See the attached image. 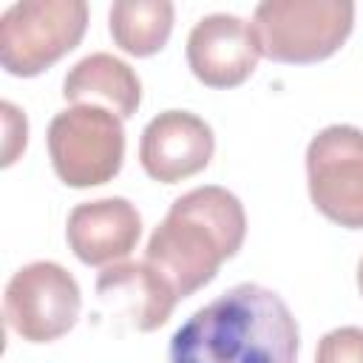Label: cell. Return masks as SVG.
Returning a JSON list of instances; mask_svg holds the SVG:
<instances>
[{
    "label": "cell",
    "instance_id": "6da1fadb",
    "mask_svg": "<svg viewBox=\"0 0 363 363\" xmlns=\"http://www.w3.org/2000/svg\"><path fill=\"white\" fill-rule=\"evenodd\" d=\"M301 329L275 289L238 284L170 337L167 363H298Z\"/></svg>",
    "mask_w": 363,
    "mask_h": 363
},
{
    "label": "cell",
    "instance_id": "7a4b0ae2",
    "mask_svg": "<svg viewBox=\"0 0 363 363\" xmlns=\"http://www.w3.org/2000/svg\"><path fill=\"white\" fill-rule=\"evenodd\" d=\"M247 235V213L235 193L204 184L182 193L145 247V261L187 298L207 286L218 267L233 258Z\"/></svg>",
    "mask_w": 363,
    "mask_h": 363
},
{
    "label": "cell",
    "instance_id": "3957f363",
    "mask_svg": "<svg viewBox=\"0 0 363 363\" xmlns=\"http://www.w3.org/2000/svg\"><path fill=\"white\" fill-rule=\"evenodd\" d=\"M349 0H264L255 6L252 31L272 62L306 65L332 57L352 34Z\"/></svg>",
    "mask_w": 363,
    "mask_h": 363
},
{
    "label": "cell",
    "instance_id": "277c9868",
    "mask_svg": "<svg viewBox=\"0 0 363 363\" xmlns=\"http://www.w3.org/2000/svg\"><path fill=\"white\" fill-rule=\"evenodd\" d=\"M85 28V0L14 3L0 17V65L11 77H37L74 51Z\"/></svg>",
    "mask_w": 363,
    "mask_h": 363
},
{
    "label": "cell",
    "instance_id": "5b68a950",
    "mask_svg": "<svg viewBox=\"0 0 363 363\" xmlns=\"http://www.w3.org/2000/svg\"><path fill=\"white\" fill-rule=\"evenodd\" d=\"M57 179L68 187H96L122 170L125 128L122 119L96 105H71L60 111L45 133Z\"/></svg>",
    "mask_w": 363,
    "mask_h": 363
},
{
    "label": "cell",
    "instance_id": "8992f818",
    "mask_svg": "<svg viewBox=\"0 0 363 363\" xmlns=\"http://www.w3.org/2000/svg\"><path fill=\"white\" fill-rule=\"evenodd\" d=\"M79 284L57 261H31L6 284V323L28 343H51L68 335L79 318Z\"/></svg>",
    "mask_w": 363,
    "mask_h": 363
},
{
    "label": "cell",
    "instance_id": "52a82bcc",
    "mask_svg": "<svg viewBox=\"0 0 363 363\" xmlns=\"http://www.w3.org/2000/svg\"><path fill=\"white\" fill-rule=\"evenodd\" d=\"M306 187L315 210L332 224L363 230V130L329 125L306 147Z\"/></svg>",
    "mask_w": 363,
    "mask_h": 363
},
{
    "label": "cell",
    "instance_id": "ba28073f",
    "mask_svg": "<svg viewBox=\"0 0 363 363\" xmlns=\"http://www.w3.org/2000/svg\"><path fill=\"white\" fill-rule=\"evenodd\" d=\"M261 60V45L252 23L235 14H207L187 37V65L207 88H235L252 77Z\"/></svg>",
    "mask_w": 363,
    "mask_h": 363
},
{
    "label": "cell",
    "instance_id": "9c48e42d",
    "mask_svg": "<svg viewBox=\"0 0 363 363\" xmlns=\"http://www.w3.org/2000/svg\"><path fill=\"white\" fill-rule=\"evenodd\" d=\"M213 153V128L190 111H164L153 116L139 139L142 170L162 184H176L201 173Z\"/></svg>",
    "mask_w": 363,
    "mask_h": 363
},
{
    "label": "cell",
    "instance_id": "30bf717a",
    "mask_svg": "<svg viewBox=\"0 0 363 363\" xmlns=\"http://www.w3.org/2000/svg\"><path fill=\"white\" fill-rule=\"evenodd\" d=\"M139 235H142V216L122 196L82 201L68 213V224H65V238L71 252L88 267L119 264L136 250Z\"/></svg>",
    "mask_w": 363,
    "mask_h": 363
},
{
    "label": "cell",
    "instance_id": "8fae6325",
    "mask_svg": "<svg viewBox=\"0 0 363 363\" xmlns=\"http://www.w3.org/2000/svg\"><path fill=\"white\" fill-rule=\"evenodd\" d=\"M96 295L111 315L136 332H153L164 326L179 301L173 286L147 261L111 264L96 278Z\"/></svg>",
    "mask_w": 363,
    "mask_h": 363
},
{
    "label": "cell",
    "instance_id": "7c38bea8",
    "mask_svg": "<svg viewBox=\"0 0 363 363\" xmlns=\"http://www.w3.org/2000/svg\"><path fill=\"white\" fill-rule=\"evenodd\" d=\"M62 96L74 105H96L119 119H130L142 102V82L125 60L96 51L65 74Z\"/></svg>",
    "mask_w": 363,
    "mask_h": 363
},
{
    "label": "cell",
    "instance_id": "4fadbf2b",
    "mask_svg": "<svg viewBox=\"0 0 363 363\" xmlns=\"http://www.w3.org/2000/svg\"><path fill=\"white\" fill-rule=\"evenodd\" d=\"M173 14L170 0H116L108 11V28L125 54L153 57L170 40Z\"/></svg>",
    "mask_w": 363,
    "mask_h": 363
},
{
    "label": "cell",
    "instance_id": "5bb4252c",
    "mask_svg": "<svg viewBox=\"0 0 363 363\" xmlns=\"http://www.w3.org/2000/svg\"><path fill=\"white\" fill-rule=\"evenodd\" d=\"M315 363H363V329L337 326L318 343Z\"/></svg>",
    "mask_w": 363,
    "mask_h": 363
},
{
    "label": "cell",
    "instance_id": "9a60e30c",
    "mask_svg": "<svg viewBox=\"0 0 363 363\" xmlns=\"http://www.w3.org/2000/svg\"><path fill=\"white\" fill-rule=\"evenodd\" d=\"M0 111H3V125H6L3 167H9V164H14L17 153L26 150V142H28V122H26V113H20L11 102H0Z\"/></svg>",
    "mask_w": 363,
    "mask_h": 363
},
{
    "label": "cell",
    "instance_id": "2e32d148",
    "mask_svg": "<svg viewBox=\"0 0 363 363\" xmlns=\"http://www.w3.org/2000/svg\"><path fill=\"white\" fill-rule=\"evenodd\" d=\"M357 289H360V295H363V258L357 261Z\"/></svg>",
    "mask_w": 363,
    "mask_h": 363
}]
</instances>
